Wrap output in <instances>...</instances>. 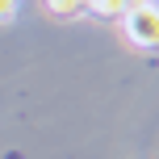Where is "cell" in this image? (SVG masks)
I'll list each match as a JSON object with an SVG mask.
<instances>
[{"label":"cell","mask_w":159,"mask_h":159,"mask_svg":"<svg viewBox=\"0 0 159 159\" xmlns=\"http://www.w3.org/2000/svg\"><path fill=\"white\" fill-rule=\"evenodd\" d=\"M121 21H126V38L134 42V46L151 50L159 42V13L151 4H138V8H130V13H121Z\"/></svg>","instance_id":"6da1fadb"},{"label":"cell","mask_w":159,"mask_h":159,"mask_svg":"<svg viewBox=\"0 0 159 159\" xmlns=\"http://www.w3.org/2000/svg\"><path fill=\"white\" fill-rule=\"evenodd\" d=\"M138 4H151V0H84V13H96V17H121Z\"/></svg>","instance_id":"7a4b0ae2"},{"label":"cell","mask_w":159,"mask_h":159,"mask_svg":"<svg viewBox=\"0 0 159 159\" xmlns=\"http://www.w3.org/2000/svg\"><path fill=\"white\" fill-rule=\"evenodd\" d=\"M46 8L59 17H75V13H84V0H46Z\"/></svg>","instance_id":"3957f363"},{"label":"cell","mask_w":159,"mask_h":159,"mask_svg":"<svg viewBox=\"0 0 159 159\" xmlns=\"http://www.w3.org/2000/svg\"><path fill=\"white\" fill-rule=\"evenodd\" d=\"M13 13H17V0H0V21H13Z\"/></svg>","instance_id":"277c9868"}]
</instances>
